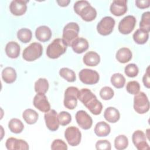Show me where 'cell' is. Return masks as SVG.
<instances>
[{
  "label": "cell",
  "instance_id": "obj_1",
  "mask_svg": "<svg viewBox=\"0 0 150 150\" xmlns=\"http://www.w3.org/2000/svg\"><path fill=\"white\" fill-rule=\"evenodd\" d=\"M78 99L93 114L97 115L101 112L103 105L90 90L81 89L78 94Z\"/></svg>",
  "mask_w": 150,
  "mask_h": 150
},
{
  "label": "cell",
  "instance_id": "obj_2",
  "mask_svg": "<svg viewBox=\"0 0 150 150\" xmlns=\"http://www.w3.org/2000/svg\"><path fill=\"white\" fill-rule=\"evenodd\" d=\"M74 12L81 16L83 20L91 22L97 16V11L87 1H78L73 6Z\"/></svg>",
  "mask_w": 150,
  "mask_h": 150
},
{
  "label": "cell",
  "instance_id": "obj_3",
  "mask_svg": "<svg viewBox=\"0 0 150 150\" xmlns=\"http://www.w3.org/2000/svg\"><path fill=\"white\" fill-rule=\"evenodd\" d=\"M67 47V45L63 39H55L48 45L46 49V54L50 59H57L66 52Z\"/></svg>",
  "mask_w": 150,
  "mask_h": 150
},
{
  "label": "cell",
  "instance_id": "obj_4",
  "mask_svg": "<svg viewBox=\"0 0 150 150\" xmlns=\"http://www.w3.org/2000/svg\"><path fill=\"white\" fill-rule=\"evenodd\" d=\"M42 53L43 47L42 45L38 42H33L23 50L22 57L26 61L32 62L40 57Z\"/></svg>",
  "mask_w": 150,
  "mask_h": 150
},
{
  "label": "cell",
  "instance_id": "obj_5",
  "mask_svg": "<svg viewBox=\"0 0 150 150\" xmlns=\"http://www.w3.org/2000/svg\"><path fill=\"white\" fill-rule=\"evenodd\" d=\"M134 109L138 114H143L149 110V101L144 92H139L134 97Z\"/></svg>",
  "mask_w": 150,
  "mask_h": 150
},
{
  "label": "cell",
  "instance_id": "obj_6",
  "mask_svg": "<svg viewBox=\"0 0 150 150\" xmlns=\"http://www.w3.org/2000/svg\"><path fill=\"white\" fill-rule=\"evenodd\" d=\"M79 30V26L76 22H69L64 27L62 37L67 46H71L72 42L78 38Z\"/></svg>",
  "mask_w": 150,
  "mask_h": 150
},
{
  "label": "cell",
  "instance_id": "obj_7",
  "mask_svg": "<svg viewBox=\"0 0 150 150\" xmlns=\"http://www.w3.org/2000/svg\"><path fill=\"white\" fill-rule=\"evenodd\" d=\"M79 90L77 87L70 86L64 91V105L69 110L74 109L77 105V98Z\"/></svg>",
  "mask_w": 150,
  "mask_h": 150
},
{
  "label": "cell",
  "instance_id": "obj_8",
  "mask_svg": "<svg viewBox=\"0 0 150 150\" xmlns=\"http://www.w3.org/2000/svg\"><path fill=\"white\" fill-rule=\"evenodd\" d=\"M115 20L111 16L103 18L97 25V30L103 36H107L111 33L115 26Z\"/></svg>",
  "mask_w": 150,
  "mask_h": 150
},
{
  "label": "cell",
  "instance_id": "obj_9",
  "mask_svg": "<svg viewBox=\"0 0 150 150\" xmlns=\"http://www.w3.org/2000/svg\"><path fill=\"white\" fill-rule=\"evenodd\" d=\"M79 79L80 81L88 85H93L97 83L100 79V76L97 71L89 69H83L79 72Z\"/></svg>",
  "mask_w": 150,
  "mask_h": 150
},
{
  "label": "cell",
  "instance_id": "obj_10",
  "mask_svg": "<svg viewBox=\"0 0 150 150\" xmlns=\"http://www.w3.org/2000/svg\"><path fill=\"white\" fill-rule=\"evenodd\" d=\"M64 137L70 145L75 146L80 143L81 133L78 128L74 126H71L66 129Z\"/></svg>",
  "mask_w": 150,
  "mask_h": 150
},
{
  "label": "cell",
  "instance_id": "obj_11",
  "mask_svg": "<svg viewBox=\"0 0 150 150\" xmlns=\"http://www.w3.org/2000/svg\"><path fill=\"white\" fill-rule=\"evenodd\" d=\"M136 18L132 15H127L119 22L118 28L120 33L128 35L134 30L136 24Z\"/></svg>",
  "mask_w": 150,
  "mask_h": 150
},
{
  "label": "cell",
  "instance_id": "obj_12",
  "mask_svg": "<svg viewBox=\"0 0 150 150\" xmlns=\"http://www.w3.org/2000/svg\"><path fill=\"white\" fill-rule=\"evenodd\" d=\"M45 121L47 128L51 131H56L58 129L60 125L58 115L54 110H50L45 112Z\"/></svg>",
  "mask_w": 150,
  "mask_h": 150
},
{
  "label": "cell",
  "instance_id": "obj_13",
  "mask_svg": "<svg viewBox=\"0 0 150 150\" xmlns=\"http://www.w3.org/2000/svg\"><path fill=\"white\" fill-rule=\"evenodd\" d=\"M132 141L138 150H146L149 148L146 142V135L141 130H137L132 134Z\"/></svg>",
  "mask_w": 150,
  "mask_h": 150
},
{
  "label": "cell",
  "instance_id": "obj_14",
  "mask_svg": "<svg viewBox=\"0 0 150 150\" xmlns=\"http://www.w3.org/2000/svg\"><path fill=\"white\" fill-rule=\"evenodd\" d=\"M76 120L79 126L83 129H90L93 124V120L90 115L84 110H79L76 114Z\"/></svg>",
  "mask_w": 150,
  "mask_h": 150
},
{
  "label": "cell",
  "instance_id": "obj_15",
  "mask_svg": "<svg viewBox=\"0 0 150 150\" xmlns=\"http://www.w3.org/2000/svg\"><path fill=\"white\" fill-rule=\"evenodd\" d=\"M33 105L39 111L46 112L50 110V105L45 94L37 93L33 101Z\"/></svg>",
  "mask_w": 150,
  "mask_h": 150
},
{
  "label": "cell",
  "instance_id": "obj_16",
  "mask_svg": "<svg viewBox=\"0 0 150 150\" xmlns=\"http://www.w3.org/2000/svg\"><path fill=\"white\" fill-rule=\"evenodd\" d=\"M28 2H29L28 0H13L9 5V10L13 15H23L27 10Z\"/></svg>",
  "mask_w": 150,
  "mask_h": 150
},
{
  "label": "cell",
  "instance_id": "obj_17",
  "mask_svg": "<svg viewBox=\"0 0 150 150\" xmlns=\"http://www.w3.org/2000/svg\"><path fill=\"white\" fill-rule=\"evenodd\" d=\"M5 146L8 150H28L29 148L28 144L25 140L13 137L7 139L5 142Z\"/></svg>",
  "mask_w": 150,
  "mask_h": 150
},
{
  "label": "cell",
  "instance_id": "obj_18",
  "mask_svg": "<svg viewBox=\"0 0 150 150\" xmlns=\"http://www.w3.org/2000/svg\"><path fill=\"white\" fill-rule=\"evenodd\" d=\"M110 11L112 15L116 16H120L123 15L127 11V1H113L110 5Z\"/></svg>",
  "mask_w": 150,
  "mask_h": 150
},
{
  "label": "cell",
  "instance_id": "obj_19",
  "mask_svg": "<svg viewBox=\"0 0 150 150\" xmlns=\"http://www.w3.org/2000/svg\"><path fill=\"white\" fill-rule=\"evenodd\" d=\"M52 35L50 29L45 25L38 27L35 30V36L36 39L40 42H46L49 41Z\"/></svg>",
  "mask_w": 150,
  "mask_h": 150
},
{
  "label": "cell",
  "instance_id": "obj_20",
  "mask_svg": "<svg viewBox=\"0 0 150 150\" xmlns=\"http://www.w3.org/2000/svg\"><path fill=\"white\" fill-rule=\"evenodd\" d=\"M71 46L75 53L81 54L88 49L89 45L86 39L78 37L72 42Z\"/></svg>",
  "mask_w": 150,
  "mask_h": 150
},
{
  "label": "cell",
  "instance_id": "obj_21",
  "mask_svg": "<svg viewBox=\"0 0 150 150\" xmlns=\"http://www.w3.org/2000/svg\"><path fill=\"white\" fill-rule=\"evenodd\" d=\"M21 47L19 45L14 41L8 42L5 46V53L11 59H16L20 54Z\"/></svg>",
  "mask_w": 150,
  "mask_h": 150
},
{
  "label": "cell",
  "instance_id": "obj_22",
  "mask_svg": "<svg viewBox=\"0 0 150 150\" xmlns=\"http://www.w3.org/2000/svg\"><path fill=\"white\" fill-rule=\"evenodd\" d=\"M83 60L86 65L93 67L99 64L100 62V57L96 52L90 51L84 54Z\"/></svg>",
  "mask_w": 150,
  "mask_h": 150
},
{
  "label": "cell",
  "instance_id": "obj_23",
  "mask_svg": "<svg viewBox=\"0 0 150 150\" xmlns=\"http://www.w3.org/2000/svg\"><path fill=\"white\" fill-rule=\"evenodd\" d=\"M104 117L108 122L115 123L120 120V114L119 111L115 107H108L104 111Z\"/></svg>",
  "mask_w": 150,
  "mask_h": 150
},
{
  "label": "cell",
  "instance_id": "obj_24",
  "mask_svg": "<svg viewBox=\"0 0 150 150\" xmlns=\"http://www.w3.org/2000/svg\"><path fill=\"white\" fill-rule=\"evenodd\" d=\"M132 52L129 48H120L116 53L115 58L121 63H126L132 59Z\"/></svg>",
  "mask_w": 150,
  "mask_h": 150
},
{
  "label": "cell",
  "instance_id": "obj_25",
  "mask_svg": "<svg viewBox=\"0 0 150 150\" xmlns=\"http://www.w3.org/2000/svg\"><path fill=\"white\" fill-rule=\"evenodd\" d=\"M17 77L15 70L11 67H6L2 71V78L4 82L8 84L13 83Z\"/></svg>",
  "mask_w": 150,
  "mask_h": 150
},
{
  "label": "cell",
  "instance_id": "obj_26",
  "mask_svg": "<svg viewBox=\"0 0 150 150\" xmlns=\"http://www.w3.org/2000/svg\"><path fill=\"white\" fill-rule=\"evenodd\" d=\"M111 132L109 124L104 121H100L96 124L94 127V133L98 137H106Z\"/></svg>",
  "mask_w": 150,
  "mask_h": 150
},
{
  "label": "cell",
  "instance_id": "obj_27",
  "mask_svg": "<svg viewBox=\"0 0 150 150\" xmlns=\"http://www.w3.org/2000/svg\"><path fill=\"white\" fill-rule=\"evenodd\" d=\"M22 117L27 124L32 125L36 122L39 118V114L34 110L28 108L23 111Z\"/></svg>",
  "mask_w": 150,
  "mask_h": 150
},
{
  "label": "cell",
  "instance_id": "obj_28",
  "mask_svg": "<svg viewBox=\"0 0 150 150\" xmlns=\"http://www.w3.org/2000/svg\"><path fill=\"white\" fill-rule=\"evenodd\" d=\"M149 33L141 29H137L133 34V39L139 45L145 44L148 40Z\"/></svg>",
  "mask_w": 150,
  "mask_h": 150
},
{
  "label": "cell",
  "instance_id": "obj_29",
  "mask_svg": "<svg viewBox=\"0 0 150 150\" xmlns=\"http://www.w3.org/2000/svg\"><path fill=\"white\" fill-rule=\"evenodd\" d=\"M8 128L12 133L19 134L23 131L24 125L20 120L18 118H12L8 122Z\"/></svg>",
  "mask_w": 150,
  "mask_h": 150
},
{
  "label": "cell",
  "instance_id": "obj_30",
  "mask_svg": "<svg viewBox=\"0 0 150 150\" xmlns=\"http://www.w3.org/2000/svg\"><path fill=\"white\" fill-rule=\"evenodd\" d=\"M49 82L46 79L39 78L35 83V91L36 93L45 94L49 89Z\"/></svg>",
  "mask_w": 150,
  "mask_h": 150
},
{
  "label": "cell",
  "instance_id": "obj_31",
  "mask_svg": "<svg viewBox=\"0 0 150 150\" xmlns=\"http://www.w3.org/2000/svg\"><path fill=\"white\" fill-rule=\"evenodd\" d=\"M32 37V31L27 28L20 29L17 32L18 39L22 43H27L29 42Z\"/></svg>",
  "mask_w": 150,
  "mask_h": 150
},
{
  "label": "cell",
  "instance_id": "obj_32",
  "mask_svg": "<svg viewBox=\"0 0 150 150\" xmlns=\"http://www.w3.org/2000/svg\"><path fill=\"white\" fill-rule=\"evenodd\" d=\"M111 83L113 86L117 88H121L124 87L125 83V78L124 76L119 73L113 74L110 79Z\"/></svg>",
  "mask_w": 150,
  "mask_h": 150
},
{
  "label": "cell",
  "instance_id": "obj_33",
  "mask_svg": "<svg viewBox=\"0 0 150 150\" xmlns=\"http://www.w3.org/2000/svg\"><path fill=\"white\" fill-rule=\"evenodd\" d=\"M128 145V138L124 135H118L114 140V146L117 150H123Z\"/></svg>",
  "mask_w": 150,
  "mask_h": 150
},
{
  "label": "cell",
  "instance_id": "obj_34",
  "mask_svg": "<svg viewBox=\"0 0 150 150\" xmlns=\"http://www.w3.org/2000/svg\"><path fill=\"white\" fill-rule=\"evenodd\" d=\"M60 76L69 82H74L76 77L74 71L69 68L63 67L59 70Z\"/></svg>",
  "mask_w": 150,
  "mask_h": 150
},
{
  "label": "cell",
  "instance_id": "obj_35",
  "mask_svg": "<svg viewBox=\"0 0 150 150\" xmlns=\"http://www.w3.org/2000/svg\"><path fill=\"white\" fill-rule=\"evenodd\" d=\"M139 29L148 33L150 31V12L149 11L142 13L139 23Z\"/></svg>",
  "mask_w": 150,
  "mask_h": 150
},
{
  "label": "cell",
  "instance_id": "obj_36",
  "mask_svg": "<svg viewBox=\"0 0 150 150\" xmlns=\"http://www.w3.org/2000/svg\"><path fill=\"white\" fill-rule=\"evenodd\" d=\"M124 72L128 77H135L138 75L139 73V69L135 64L130 63L125 67Z\"/></svg>",
  "mask_w": 150,
  "mask_h": 150
},
{
  "label": "cell",
  "instance_id": "obj_37",
  "mask_svg": "<svg viewBox=\"0 0 150 150\" xmlns=\"http://www.w3.org/2000/svg\"><path fill=\"white\" fill-rule=\"evenodd\" d=\"M114 95V90L108 86L103 87L100 91V96L103 100H111Z\"/></svg>",
  "mask_w": 150,
  "mask_h": 150
},
{
  "label": "cell",
  "instance_id": "obj_38",
  "mask_svg": "<svg viewBox=\"0 0 150 150\" xmlns=\"http://www.w3.org/2000/svg\"><path fill=\"white\" fill-rule=\"evenodd\" d=\"M126 90L128 93L135 95L139 92V83L137 81H130L127 84Z\"/></svg>",
  "mask_w": 150,
  "mask_h": 150
},
{
  "label": "cell",
  "instance_id": "obj_39",
  "mask_svg": "<svg viewBox=\"0 0 150 150\" xmlns=\"http://www.w3.org/2000/svg\"><path fill=\"white\" fill-rule=\"evenodd\" d=\"M58 118L60 124L62 126L68 125L71 121V116L70 114L67 111H61L58 114Z\"/></svg>",
  "mask_w": 150,
  "mask_h": 150
},
{
  "label": "cell",
  "instance_id": "obj_40",
  "mask_svg": "<svg viewBox=\"0 0 150 150\" xmlns=\"http://www.w3.org/2000/svg\"><path fill=\"white\" fill-rule=\"evenodd\" d=\"M67 145L62 139H54L51 145V149L52 150H67Z\"/></svg>",
  "mask_w": 150,
  "mask_h": 150
},
{
  "label": "cell",
  "instance_id": "obj_41",
  "mask_svg": "<svg viewBox=\"0 0 150 150\" xmlns=\"http://www.w3.org/2000/svg\"><path fill=\"white\" fill-rule=\"evenodd\" d=\"M96 148L98 150H110L111 143L108 140H98L96 143Z\"/></svg>",
  "mask_w": 150,
  "mask_h": 150
},
{
  "label": "cell",
  "instance_id": "obj_42",
  "mask_svg": "<svg viewBox=\"0 0 150 150\" xmlns=\"http://www.w3.org/2000/svg\"><path fill=\"white\" fill-rule=\"evenodd\" d=\"M136 6L139 9H145L149 7V0H137L135 1Z\"/></svg>",
  "mask_w": 150,
  "mask_h": 150
},
{
  "label": "cell",
  "instance_id": "obj_43",
  "mask_svg": "<svg viewBox=\"0 0 150 150\" xmlns=\"http://www.w3.org/2000/svg\"><path fill=\"white\" fill-rule=\"evenodd\" d=\"M142 81H143L144 85L147 88H149V87H150V79H149V67H147L146 73L144 74V76H143Z\"/></svg>",
  "mask_w": 150,
  "mask_h": 150
},
{
  "label": "cell",
  "instance_id": "obj_44",
  "mask_svg": "<svg viewBox=\"0 0 150 150\" xmlns=\"http://www.w3.org/2000/svg\"><path fill=\"white\" fill-rule=\"evenodd\" d=\"M58 5L62 7L67 6L69 3L70 2V0H61V1H56Z\"/></svg>",
  "mask_w": 150,
  "mask_h": 150
},
{
  "label": "cell",
  "instance_id": "obj_45",
  "mask_svg": "<svg viewBox=\"0 0 150 150\" xmlns=\"http://www.w3.org/2000/svg\"><path fill=\"white\" fill-rule=\"evenodd\" d=\"M149 129H148L146 130V132H147V134H146V135L145 134V135L148 137V139H149V134H148V132H149Z\"/></svg>",
  "mask_w": 150,
  "mask_h": 150
}]
</instances>
